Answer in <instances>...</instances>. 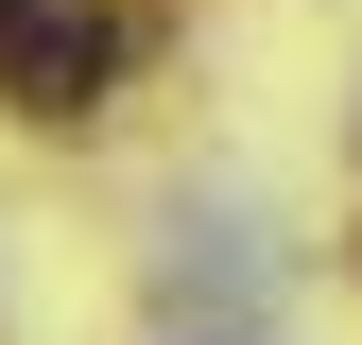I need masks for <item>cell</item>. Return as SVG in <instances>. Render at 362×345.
<instances>
[{"mask_svg": "<svg viewBox=\"0 0 362 345\" xmlns=\"http://www.w3.org/2000/svg\"><path fill=\"white\" fill-rule=\"evenodd\" d=\"M104 69H121V35H104V18H69V0H0V104L69 121Z\"/></svg>", "mask_w": 362, "mask_h": 345, "instance_id": "1", "label": "cell"}]
</instances>
